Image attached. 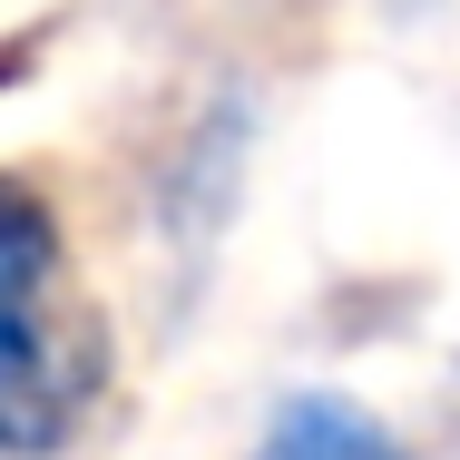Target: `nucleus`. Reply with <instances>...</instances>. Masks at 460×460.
Here are the masks:
<instances>
[{"label":"nucleus","mask_w":460,"mask_h":460,"mask_svg":"<svg viewBox=\"0 0 460 460\" xmlns=\"http://www.w3.org/2000/svg\"><path fill=\"white\" fill-rule=\"evenodd\" d=\"M98 382H108V333L89 314H59V304L0 314V441H10V460H49L89 421Z\"/></svg>","instance_id":"1"},{"label":"nucleus","mask_w":460,"mask_h":460,"mask_svg":"<svg viewBox=\"0 0 460 460\" xmlns=\"http://www.w3.org/2000/svg\"><path fill=\"white\" fill-rule=\"evenodd\" d=\"M255 460H411V451L372 421L363 402H343V392H294L275 421H265Z\"/></svg>","instance_id":"2"}]
</instances>
